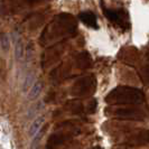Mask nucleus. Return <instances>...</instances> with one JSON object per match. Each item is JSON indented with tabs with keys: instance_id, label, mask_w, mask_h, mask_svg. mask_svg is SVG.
I'll use <instances>...</instances> for the list:
<instances>
[{
	"instance_id": "nucleus-9",
	"label": "nucleus",
	"mask_w": 149,
	"mask_h": 149,
	"mask_svg": "<svg viewBox=\"0 0 149 149\" xmlns=\"http://www.w3.org/2000/svg\"><path fill=\"white\" fill-rule=\"evenodd\" d=\"M79 19L86 26H89L91 28H94V29H97L99 26H97V17L95 15L92 13V11H84V13H81L79 15Z\"/></svg>"
},
{
	"instance_id": "nucleus-15",
	"label": "nucleus",
	"mask_w": 149,
	"mask_h": 149,
	"mask_svg": "<svg viewBox=\"0 0 149 149\" xmlns=\"http://www.w3.org/2000/svg\"><path fill=\"white\" fill-rule=\"evenodd\" d=\"M97 101L95 99H92L91 101H89V103L85 108V112L89 113V114H94L95 111H97Z\"/></svg>"
},
{
	"instance_id": "nucleus-2",
	"label": "nucleus",
	"mask_w": 149,
	"mask_h": 149,
	"mask_svg": "<svg viewBox=\"0 0 149 149\" xmlns=\"http://www.w3.org/2000/svg\"><path fill=\"white\" fill-rule=\"evenodd\" d=\"M76 30V22L73 16L62 14L56 16L52 20L51 25L47 26V28L42 34V39L46 40V38L55 39V38L64 37L66 35H72Z\"/></svg>"
},
{
	"instance_id": "nucleus-16",
	"label": "nucleus",
	"mask_w": 149,
	"mask_h": 149,
	"mask_svg": "<svg viewBox=\"0 0 149 149\" xmlns=\"http://www.w3.org/2000/svg\"><path fill=\"white\" fill-rule=\"evenodd\" d=\"M10 47V39H9V36L7 34H2L1 35V48L2 51L7 52Z\"/></svg>"
},
{
	"instance_id": "nucleus-1",
	"label": "nucleus",
	"mask_w": 149,
	"mask_h": 149,
	"mask_svg": "<svg viewBox=\"0 0 149 149\" xmlns=\"http://www.w3.org/2000/svg\"><path fill=\"white\" fill-rule=\"evenodd\" d=\"M104 101L110 105H139L146 101V97L138 88L119 85L105 95Z\"/></svg>"
},
{
	"instance_id": "nucleus-17",
	"label": "nucleus",
	"mask_w": 149,
	"mask_h": 149,
	"mask_svg": "<svg viewBox=\"0 0 149 149\" xmlns=\"http://www.w3.org/2000/svg\"><path fill=\"white\" fill-rule=\"evenodd\" d=\"M140 76H141L142 81L146 83H149V65L142 66V68L140 70Z\"/></svg>"
},
{
	"instance_id": "nucleus-3",
	"label": "nucleus",
	"mask_w": 149,
	"mask_h": 149,
	"mask_svg": "<svg viewBox=\"0 0 149 149\" xmlns=\"http://www.w3.org/2000/svg\"><path fill=\"white\" fill-rule=\"evenodd\" d=\"M105 116L116 118L120 120H132V121H142L147 118L148 113L143 109H140L136 105H125V107H117L111 105L104 110Z\"/></svg>"
},
{
	"instance_id": "nucleus-18",
	"label": "nucleus",
	"mask_w": 149,
	"mask_h": 149,
	"mask_svg": "<svg viewBox=\"0 0 149 149\" xmlns=\"http://www.w3.org/2000/svg\"><path fill=\"white\" fill-rule=\"evenodd\" d=\"M40 1H43V0H28L29 3H37V2H40Z\"/></svg>"
},
{
	"instance_id": "nucleus-14",
	"label": "nucleus",
	"mask_w": 149,
	"mask_h": 149,
	"mask_svg": "<svg viewBox=\"0 0 149 149\" xmlns=\"http://www.w3.org/2000/svg\"><path fill=\"white\" fill-rule=\"evenodd\" d=\"M15 55L17 60H20L24 56V45L20 39H18V42H16V47H15Z\"/></svg>"
},
{
	"instance_id": "nucleus-10",
	"label": "nucleus",
	"mask_w": 149,
	"mask_h": 149,
	"mask_svg": "<svg viewBox=\"0 0 149 149\" xmlns=\"http://www.w3.org/2000/svg\"><path fill=\"white\" fill-rule=\"evenodd\" d=\"M45 122V118L44 117H38L36 119L33 121L31 126L29 128V136L30 137H35L39 134L40 129H42V126L44 125Z\"/></svg>"
},
{
	"instance_id": "nucleus-7",
	"label": "nucleus",
	"mask_w": 149,
	"mask_h": 149,
	"mask_svg": "<svg viewBox=\"0 0 149 149\" xmlns=\"http://www.w3.org/2000/svg\"><path fill=\"white\" fill-rule=\"evenodd\" d=\"M103 15L113 22L114 25H118L121 28H126L129 27V22H128L127 14L123 10H111L108 8L103 7Z\"/></svg>"
},
{
	"instance_id": "nucleus-11",
	"label": "nucleus",
	"mask_w": 149,
	"mask_h": 149,
	"mask_svg": "<svg viewBox=\"0 0 149 149\" xmlns=\"http://www.w3.org/2000/svg\"><path fill=\"white\" fill-rule=\"evenodd\" d=\"M42 89H43V84H42V82H35L34 83V85H33L29 90L28 99H29V100H35L36 97H38V95H39L40 92H42Z\"/></svg>"
},
{
	"instance_id": "nucleus-6",
	"label": "nucleus",
	"mask_w": 149,
	"mask_h": 149,
	"mask_svg": "<svg viewBox=\"0 0 149 149\" xmlns=\"http://www.w3.org/2000/svg\"><path fill=\"white\" fill-rule=\"evenodd\" d=\"M125 145L130 147H140L149 145V130L148 129H140L127 137L125 140Z\"/></svg>"
},
{
	"instance_id": "nucleus-5",
	"label": "nucleus",
	"mask_w": 149,
	"mask_h": 149,
	"mask_svg": "<svg viewBox=\"0 0 149 149\" xmlns=\"http://www.w3.org/2000/svg\"><path fill=\"white\" fill-rule=\"evenodd\" d=\"M79 134V130L76 129H67L57 131L55 134H52L46 142V149H56L66 143L68 140H71L74 136Z\"/></svg>"
},
{
	"instance_id": "nucleus-19",
	"label": "nucleus",
	"mask_w": 149,
	"mask_h": 149,
	"mask_svg": "<svg viewBox=\"0 0 149 149\" xmlns=\"http://www.w3.org/2000/svg\"><path fill=\"white\" fill-rule=\"evenodd\" d=\"M93 149H101V148H99V147H97V148H93Z\"/></svg>"
},
{
	"instance_id": "nucleus-4",
	"label": "nucleus",
	"mask_w": 149,
	"mask_h": 149,
	"mask_svg": "<svg viewBox=\"0 0 149 149\" xmlns=\"http://www.w3.org/2000/svg\"><path fill=\"white\" fill-rule=\"evenodd\" d=\"M97 89V80L93 75H86L79 79L71 88V94L77 97H84L94 93Z\"/></svg>"
},
{
	"instance_id": "nucleus-8",
	"label": "nucleus",
	"mask_w": 149,
	"mask_h": 149,
	"mask_svg": "<svg viewBox=\"0 0 149 149\" xmlns=\"http://www.w3.org/2000/svg\"><path fill=\"white\" fill-rule=\"evenodd\" d=\"M93 64L92 57L88 52H81L75 56V65L80 70L90 68Z\"/></svg>"
},
{
	"instance_id": "nucleus-12",
	"label": "nucleus",
	"mask_w": 149,
	"mask_h": 149,
	"mask_svg": "<svg viewBox=\"0 0 149 149\" xmlns=\"http://www.w3.org/2000/svg\"><path fill=\"white\" fill-rule=\"evenodd\" d=\"M67 109L72 112V113H77V114L83 113V112L85 111L83 104L81 102H79V101H70L67 103Z\"/></svg>"
},
{
	"instance_id": "nucleus-13",
	"label": "nucleus",
	"mask_w": 149,
	"mask_h": 149,
	"mask_svg": "<svg viewBox=\"0 0 149 149\" xmlns=\"http://www.w3.org/2000/svg\"><path fill=\"white\" fill-rule=\"evenodd\" d=\"M34 81H35V75L30 72V73H28V74L26 75V77H25V80H24V83H22V91H24V92H27V91L34 85Z\"/></svg>"
}]
</instances>
